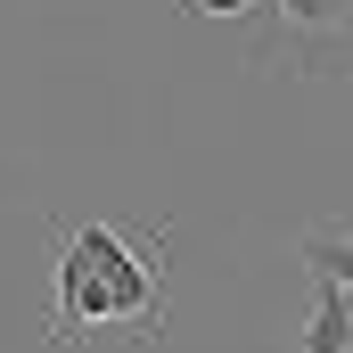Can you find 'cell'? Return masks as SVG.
Here are the masks:
<instances>
[{
    "mask_svg": "<svg viewBox=\"0 0 353 353\" xmlns=\"http://www.w3.org/2000/svg\"><path fill=\"white\" fill-rule=\"evenodd\" d=\"M165 247L173 222L123 230V222H66L50 214V263H58V345H83L90 329H132L140 345L165 337Z\"/></svg>",
    "mask_w": 353,
    "mask_h": 353,
    "instance_id": "obj_1",
    "label": "cell"
},
{
    "mask_svg": "<svg viewBox=\"0 0 353 353\" xmlns=\"http://www.w3.org/2000/svg\"><path fill=\"white\" fill-rule=\"evenodd\" d=\"M255 17V58H279L288 74H353V0H263Z\"/></svg>",
    "mask_w": 353,
    "mask_h": 353,
    "instance_id": "obj_2",
    "label": "cell"
},
{
    "mask_svg": "<svg viewBox=\"0 0 353 353\" xmlns=\"http://www.w3.org/2000/svg\"><path fill=\"white\" fill-rule=\"evenodd\" d=\"M312 279H321V271H312ZM304 353H353V296L337 288V279H321V296H312Z\"/></svg>",
    "mask_w": 353,
    "mask_h": 353,
    "instance_id": "obj_3",
    "label": "cell"
},
{
    "mask_svg": "<svg viewBox=\"0 0 353 353\" xmlns=\"http://www.w3.org/2000/svg\"><path fill=\"white\" fill-rule=\"evenodd\" d=\"M296 255L321 271V279H337V288L353 296V222H321V230H304Z\"/></svg>",
    "mask_w": 353,
    "mask_h": 353,
    "instance_id": "obj_4",
    "label": "cell"
},
{
    "mask_svg": "<svg viewBox=\"0 0 353 353\" xmlns=\"http://www.w3.org/2000/svg\"><path fill=\"white\" fill-rule=\"evenodd\" d=\"M189 17H205V25H239V17H255L263 0H181Z\"/></svg>",
    "mask_w": 353,
    "mask_h": 353,
    "instance_id": "obj_5",
    "label": "cell"
}]
</instances>
